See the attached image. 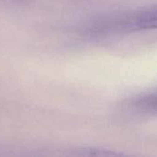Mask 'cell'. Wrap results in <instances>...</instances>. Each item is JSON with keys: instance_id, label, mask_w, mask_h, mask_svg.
<instances>
[{"instance_id": "cell-3", "label": "cell", "mask_w": 157, "mask_h": 157, "mask_svg": "<svg viewBox=\"0 0 157 157\" xmlns=\"http://www.w3.org/2000/svg\"><path fill=\"white\" fill-rule=\"evenodd\" d=\"M75 155H81V156H121L123 155L121 153H117L108 149H101V148H81L77 149Z\"/></svg>"}, {"instance_id": "cell-2", "label": "cell", "mask_w": 157, "mask_h": 157, "mask_svg": "<svg viewBox=\"0 0 157 157\" xmlns=\"http://www.w3.org/2000/svg\"><path fill=\"white\" fill-rule=\"evenodd\" d=\"M156 92L148 91L136 95L125 103L128 112L138 117H153L156 115Z\"/></svg>"}, {"instance_id": "cell-1", "label": "cell", "mask_w": 157, "mask_h": 157, "mask_svg": "<svg viewBox=\"0 0 157 157\" xmlns=\"http://www.w3.org/2000/svg\"><path fill=\"white\" fill-rule=\"evenodd\" d=\"M155 28L156 6L154 5L113 19L98 23L90 28L88 32L94 36L107 37L151 30Z\"/></svg>"}]
</instances>
